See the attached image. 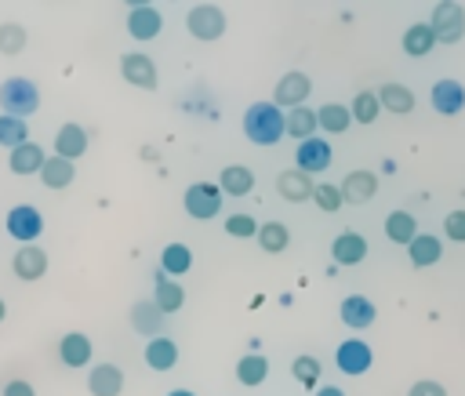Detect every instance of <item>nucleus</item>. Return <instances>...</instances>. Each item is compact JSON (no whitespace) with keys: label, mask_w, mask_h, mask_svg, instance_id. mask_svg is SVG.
<instances>
[{"label":"nucleus","mask_w":465,"mask_h":396,"mask_svg":"<svg viewBox=\"0 0 465 396\" xmlns=\"http://www.w3.org/2000/svg\"><path fill=\"white\" fill-rule=\"evenodd\" d=\"M87 389H91V396H120L124 392V371L116 363H98L87 374Z\"/></svg>","instance_id":"obj_17"},{"label":"nucleus","mask_w":465,"mask_h":396,"mask_svg":"<svg viewBox=\"0 0 465 396\" xmlns=\"http://www.w3.org/2000/svg\"><path fill=\"white\" fill-rule=\"evenodd\" d=\"M309 94H312V80H309L302 69H291V73L280 76V84H276V91H272V105L291 113V109L305 105Z\"/></svg>","instance_id":"obj_6"},{"label":"nucleus","mask_w":465,"mask_h":396,"mask_svg":"<svg viewBox=\"0 0 465 396\" xmlns=\"http://www.w3.org/2000/svg\"><path fill=\"white\" fill-rule=\"evenodd\" d=\"M407 396H447V385H440V381H432V378H421V381L411 385Z\"/></svg>","instance_id":"obj_43"},{"label":"nucleus","mask_w":465,"mask_h":396,"mask_svg":"<svg viewBox=\"0 0 465 396\" xmlns=\"http://www.w3.org/2000/svg\"><path fill=\"white\" fill-rule=\"evenodd\" d=\"M153 302H156V309L167 316V312H178V309H182L185 291H182L178 280H171V276L160 269V272H156V287H153Z\"/></svg>","instance_id":"obj_21"},{"label":"nucleus","mask_w":465,"mask_h":396,"mask_svg":"<svg viewBox=\"0 0 465 396\" xmlns=\"http://www.w3.org/2000/svg\"><path fill=\"white\" fill-rule=\"evenodd\" d=\"M316 124H320V131H327V134H341V131L352 124V113H349V105H341V102H327V105L316 109Z\"/></svg>","instance_id":"obj_32"},{"label":"nucleus","mask_w":465,"mask_h":396,"mask_svg":"<svg viewBox=\"0 0 465 396\" xmlns=\"http://www.w3.org/2000/svg\"><path fill=\"white\" fill-rule=\"evenodd\" d=\"M25 47V25L0 22V54H18Z\"/></svg>","instance_id":"obj_39"},{"label":"nucleus","mask_w":465,"mask_h":396,"mask_svg":"<svg viewBox=\"0 0 465 396\" xmlns=\"http://www.w3.org/2000/svg\"><path fill=\"white\" fill-rule=\"evenodd\" d=\"M338 189H341V200L345 203H367L378 193V174L374 171H349Z\"/></svg>","instance_id":"obj_15"},{"label":"nucleus","mask_w":465,"mask_h":396,"mask_svg":"<svg viewBox=\"0 0 465 396\" xmlns=\"http://www.w3.org/2000/svg\"><path fill=\"white\" fill-rule=\"evenodd\" d=\"M185 29L196 40H218L225 33V11L218 4H196L185 15Z\"/></svg>","instance_id":"obj_4"},{"label":"nucleus","mask_w":465,"mask_h":396,"mask_svg":"<svg viewBox=\"0 0 465 396\" xmlns=\"http://www.w3.org/2000/svg\"><path fill=\"white\" fill-rule=\"evenodd\" d=\"M4 396H36V392H33V385H29V381L15 378V381H7V385H4Z\"/></svg>","instance_id":"obj_44"},{"label":"nucleus","mask_w":465,"mask_h":396,"mask_svg":"<svg viewBox=\"0 0 465 396\" xmlns=\"http://www.w3.org/2000/svg\"><path fill=\"white\" fill-rule=\"evenodd\" d=\"M334 363H338L341 374L356 378V374H367V371H371L374 356H371V345H367L363 338H345V342L338 345V352H334Z\"/></svg>","instance_id":"obj_7"},{"label":"nucleus","mask_w":465,"mask_h":396,"mask_svg":"<svg viewBox=\"0 0 465 396\" xmlns=\"http://www.w3.org/2000/svg\"><path fill=\"white\" fill-rule=\"evenodd\" d=\"M120 76L131 87H142V91H153L156 87V65H153L149 54H138V51L120 54Z\"/></svg>","instance_id":"obj_9"},{"label":"nucleus","mask_w":465,"mask_h":396,"mask_svg":"<svg viewBox=\"0 0 465 396\" xmlns=\"http://www.w3.org/2000/svg\"><path fill=\"white\" fill-rule=\"evenodd\" d=\"M182 203H185L189 218L211 222V218H218V211H222V185H214V182H193V185L185 189Z\"/></svg>","instance_id":"obj_3"},{"label":"nucleus","mask_w":465,"mask_h":396,"mask_svg":"<svg viewBox=\"0 0 465 396\" xmlns=\"http://www.w3.org/2000/svg\"><path fill=\"white\" fill-rule=\"evenodd\" d=\"M4 316H7V305H4V298H0V320H4Z\"/></svg>","instance_id":"obj_47"},{"label":"nucleus","mask_w":465,"mask_h":396,"mask_svg":"<svg viewBox=\"0 0 465 396\" xmlns=\"http://www.w3.org/2000/svg\"><path fill=\"white\" fill-rule=\"evenodd\" d=\"M432 109L440 116H458L465 109V87L458 80H436L432 84Z\"/></svg>","instance_id":"obj_16"},{"label":"nucleus","mask_w":465,"mask_h":396,"mask_svg":"<svg viewBox=\"0 0 465 396\" xmlns=\"http://www.w3.org/2000/svg\"><path fill=\"white\" fill-rule=\"evenodd\" d=\"M160 269L174 280V276H182V272H189L193 269V251L185 247V243H167L163 251H160Z\"/></svg>","instance_id":"obj_34"},{"label":"nucleus","mask_w":465,"mask_h":396,"mask_svg":"<svg viewBox=\"0 0 465 396\" xmlns=\"http://www.w3.org/2000/svg\"><path fill=\"white\" fill-rule=\"evenodd\" d=\"M22 142H29V124L18 120V116H4V113H0V145L18 149Z\"/></svg>","instance_id":"obj_38"},{"label":"nucleus","mask_w":465,"mask_h":396,"mask_svg":"<svg viewBox=\"0 0 465 396\" xmlns=\"http://www.w3.org/2000/svg\"><path fill=\"white\" fill-rule=\"evenodd\" d=\"M331 254H334V262H338V265H360V262L367 258V240H363L360 233L345 229V233H338V236H334Z\"/></svg>","instance_id":"obj_18"},{"label":"nucleus","mask_w":465,"mask_h":396,"mask_svg":"<svg viewBox=\"0 0 465 396\" xmlns=\"http://www.w3.org/2000/svg\"><path fill=\"white\" fill-rule=\"evenodd\" d=\"M440 254H443V243H440L432 233H418V236L407 243V258H411L414 269H429V265H436Z\"/></svg>","instance_id":"obj_20"},{"label":"nucleus","mask_w":465,"mask_h":396,"mask_svg":"<svg viewBox=\"0 0 465 396\" xmlns=\"http://www.w3.org/2000/svg\"><path fill=\"white\" fill-rule=\"evenodd\" d=\"M254 240L262 243V251H269V254H280V251H287V243H291V229H287L283 222H262Z\"/></svg>","instance_id":"obj_35"},{"label":"nucleus","mask_w":465,"mask_h":396,"mask_svg":"<svg viewBox=\"0 0 465 396\" xmlns=\"http://www.w3.org/2000/svg\"><path fill=\"white\" fill-rule=\"evenodd\" d=\"M331 160H334V153H331V145H327L320 134H312V138L298 142L294 167H298V171H305L309 178H312V174H320V171H327V167H331Z\"/></svg>","instance_id":"obj_8"},{"label":"nucleus","mask_w":465,"mask_h":396,"mask_svg":"<svg viewBox=\"0 0 465 396\" xmlns=\"http://www.w3.org/2000/svg\"><path fill=\"white\" fill-rule=\"evenodd\" d=\"M0 109H4V116H18V120H25L29 113H36V109H40V91H36V84L25 80V76L4 80V84H0Z\"/></svg>","instance_id":"obj_2"},{"label":"nucleus","mask_w":465,"mask_h":396,"mask_svg":"<svg viewBox=\"0 0 465 396\" xmlns=\"http://www.w3.org/2000/svg\"><path fill=\"white\" fill-rule=\"evenodd\" d=\"M160 29H163V15L153 4H134L127 11V33L134 40H153V36H160Z\"/></svg>","instance_id":"obj_11"},{"label":"nucleus","mask_w":465,"mask_h":396,"mask_svg":"<svg viewBox=\"0 0 465 396\" xmlns=\"http://www.w3.org/2000/svg\"><path fill=\"white\" fill-rule=\"evenodd\" d=\"M167 396H196V392H189V389H174V392H167Z\"/></svg>","instance_id":"obj_46"},{"label":"nucleus","mask_w":465,"mask_h":396,"mask_svg":"<svg viewBox=\"0 0 465 396\" xmlns=\"http://www.w3.org/2000/svg\"><path fill=\"white\" fill-rule=\"evenodd\" d=\"M145 363L153 367V371H171L174 363H178V345L171 342V338H149V345H145Z\"/></svg>","instance_id":"obj_30"},{"label":"nucleus","mask_w":465,"mask_h":396,"mask_svg":"<svg viewBox=\"0 0 465 396\" xmlns=\"http://www.w3.org/2000/svg\"><path fill=\"white\" fill-rule=\"evenodd\" d=\"M40 178H44V185H47V189H65V185H73L76 167H73V160L47 156V160H44V167H40Z\"/></svg>","instance_id":"obj_28"},{"label":"nucleus","mask_w":465,"mask_h":396,"mask_svg":"<svg viewBox=\"0 0 465 396\" xmlns=\"http://www.w3.org/2000/svg\"><path fill=\"white\" fill-rule=\"evenodd\" d=\"M44 149L36 145V142H22L18 149H11V171L15 174H40V167H44Z\"/></svg>","instance_id":"obj_27"},{"label":"nucleus","mask_w":465,"mask_h":396,"mask_svg":"<svg viewBox=\"0 0 465 396\" xmlns=\"http://www.w3.org/2000/svg\"><path fill=\"white\" fill-rule=\"evenodd\" d=\"M225 233L236 236V240H254V236H258V222L240 211V214H229V218H225Z\"/></svg>","instance_id":"obj_41"},{"label":"nucleus","mask_w":465,"mask_h":396,"mask_svg":"<svg viewBox=\"0 0 465 396\" xmlns=\"http://www.w3.org/2000/svg\"><path fill=\"white\" fill-rule=\"evenodd\" d=\"M131 327L138 334H149V338H160V327H163V312L156 309L153 298H142L131 305Z\"/></svg>","instance_id":"obj_22"},{"label":"nucleus","mask_w":465,"mask_h":396,"mask_svg":"<svg viewBox=\"0 0 465 396\" xmlns=\"http://www.w3.org/2000/svg\"><path fill=\"white\" fill-rule=\"evenodd\" d=\"M316 396H345V389L341 385H320Z\"/></svg>","instance_id":"obj_45"},{"label":"nucleus","mask_w":465,"mask_h":396,"mask_svg":"<svg viewBox=\"0 0 465 396\" xmlns=\"http://www.w3.org/2000/svg\"><path fill=\"white\" fill-rule=\"evenodd\" d=\"M276 193H280L283 200H291V203H302V200H312L316 182H312L305 171L287 167V171H280V178H276Z\"/></svg>","instance_id":"obj_13"},{"label":"nucleus","mask_w":465,"mask_h":396,"mask_svg":"<svg viewBox=\"0 0 465 396\" xmlns=\"http://www.w3.org/2000/svg\"><path fill=\"white\" fill-rule=\"evenodd\" d=\"M432 47H436V33H432L429 22H414V25H407V33H403V51H407L411 58H425Z\"/></svg>","instance_id":"obj_24"},{"label":"nucleus","mask_w":465,"mask_h":396,"mask_svg":"<svg viewBox=\"0 0 465 396\" xmlns=\"http://www.w3.org/2000/svg\"><path fill=\"white\" fill-rule=\"evenodd\" d=\"M291 378L305 389H320V360L316 356H294L291 363Z\"/></svg>","instance_id":"obj_37"},{"label":"nucleus","mask_w":465,"mask_h":396,"mask_svg":"<svg viewBox=\"0 0 465 396\" xmlns=\"http://www.w3.org/2000/svg\"><path fill=\"white\" fill-rule=\"evenodd\" d=\"M7 233H11L15 240L33 243V240L44 233V214H40L33 203H18V207L7 211Z\"/></svg>","instance_id":"obj_10"},{"label":"nucleus","mask_w":465,"mask_h":396,"mask_svg":"<svg viewBox=\"0 0 465 396\" xmlns=\"http://www.w3.org/2000/svg\"><path fill=\"white\" fill-rule=\"evenodd\" d=\"M265 378H269V360H265V356L247 352V356L236 360V381H240V385L254 389V385H262Z\"/></svg>","instance_id":"obj_31"},{"label":"nucleus","mask_w":465,"mask_h":396,"mask_svg":"<svg viewBox=\"0 0 465 396\" xmlns=\"http://www.w3.org/2000/svg\"><path fill=\"white\" fill-rule=\"evenodd\" d=\"M312 200H316V207L320 211H327V214H334V211H341V189L338 185H331V182H320L316 185V193H312Z\"/></svg>","instance_id":"obj_40"},{"label":"nucleus","mask_w":465,"mask_h":396,"mask_svg":"<svg viewBox=\"0 0 465 396\" xmlns=\"http://www.w3.org/2000/svg\"><path fill=\"white\" fill-rule=\"evenodd\" d=\"M385 236H389L392 243H411V240L418 236L414 214H411V211H389V214H385Z\"/></svg>","instance_id":"obj_33"},{"label":"nucleus","mask_w":465,"mask_h":396,"mask_svg":"<svg viewBox=\"0 0 465 396\" xmlns=\"http://www.w3.org/2000/svg\"><path fill=\"white\" fill-rule=\"evenodd\" d=\"M218 182H222V193H229V196H247V193L254 189V174H251V167H243V163L222 167Z\"/></svg>","instance_id":"obj_29"},{"label":"nucleus","mask_w":465,"mask_h":396,"mask_svg":"<svg viewBox=\"0 0 465 396\" xmlns=\"http://www.w3.org/2000/svg\"><path fill=\"white\" fill-rule=\"evenodd\" d=\"M58 356H62L65 367H87V360H91V338H87L84 331H69V334H62V342H58Z\"/></svg>","instance_id":"obj_23"},{"label":"nucleus","mask_w":465,"mask_h":396,"mask_svg":"<svg viewBox=\"0 0 465 396\" xmlns=\"http://www.w3.org/2000/svg\"><path fill=\"white\" fill-rule=\"evenodd\" d=\"M432 33H436V44H458L465 36V7L461 4H436L432 7V18H429Z\"/></svg>","instance_id":"obj_5"},{"label":"nucleus","mask_w":465,"mask_h":396,"mask_svg":"<svg viewBox=\"0 0 465 396\" xmlns=\"http://www.w3.org/2000/svg\"><path fill=\"white\" fill-rule=\"evenodd\" d=\"M378 109H381L378 91H360V94H352V102H349L352 124H374V120H378Z\"/></svg>","instance_id":"obj_36"},{"label":"nucleus","mask_w":465,"mask_h":396,"mask_svg":"<svg viewBox=\"0 0 465 396\" xmlns=\"http://www.w3.org/2000/svg\"><path fill=\"white\" fill-rule=\"evenodd\" d=\"M338 316H341L345 327H352V331H367V327L374 323L378 309H374V302H371L367 294H349V298H341Z\"/></svg>","instance_id":"obj_12"},{"label":"nucleus","mask_w":465,"mask_h":396,"mask_svg":"<svg viewBox=\"0 0 465 396\" xmlns=\"http://www.w3.org/2000/svg\"><path fill=\"white\" fill-rule=\"evenodd\" d=\"M378 102H381V109L403 116V113L414 109V91H411L407 84H381V87H378Z\"/></svg>","instance_id":"obj_25"},{"label":"nucleus","mask_w":465,"mask_h":396,"mask_svg":"<svg viewBox=\"0 0 465 396\" xmlns=\"http://www.w3.org/2000/svg\"><path fill=\"white\" fill-rule=\"evenodd\" d=\"M11 269H15L18 280H40V276L47 272V254H44V247L22 243V247L15 251V258H11Z\"/></svg>","instance_id":"obj_14"},{"label":"nucleus","mask_w":465,"mask_h":396,"mask_svg":"<svg viewBox=\"0 0 465 396\" xmlns=\"http://www.w3.org/2000/svg\"><path fill=\"white\" fill-rule=\"evenodd\" d=\"M283 127H287V134L291 138H298V142H305V138H312L316 134V109H309V105H298V109H291V113H283Z\"/></svg>","instance_id":"obj_26"},{"label":"nucleus","mask_w":465,"mask_h":396,"mask_svg":"<svg viewBox=\"0 0 465 396\" xmlns=\"http://www.w3.org/2000/svg\"><path fill=\"white\" fill-rule=\"evenodd\" d=\"M243 134H247V142H254V145H276V142L287 134L283 113H280L272 102H254V105H247V113H243Z\"/></svg>","instance_id":"obj_1"},{"label":"nucleus","mask_w":465,"mask_h":396,"mask_svg":"<svg viewBox=\"0 0 465 396\" xmlns=\"http://www.w3.org/2000/svg\"><path fill=\"white\" fill-rule=\"evenodd\" d=\"M443 233H447V240L465 243V211H450V214L443 218Z\"/></svg>","instance_id":"obj_42"},{"label":"nucleus","mask_w":465,"mask_h":396,"mask_svg":"<svg viewBox=\"0 0 465 396\" xmlns=\"http://www.w3.org/2000/svg\"><path fill=\"white\" fill-rule=\"evenodd\" d=\"M87 153V131L80 124H62L54 134V156L62 160H76Z\"/></svg>","instance_id":"obj_19"}]
</instances>
